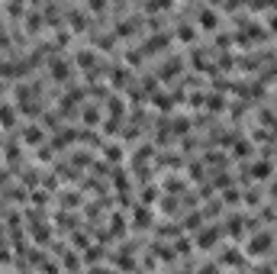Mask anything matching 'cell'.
Listing matches in <instances>:
<instances>
[{"mask_svg":"<svg viewBox=\"0 0 277 274\" xmlns=\"http://www.w3.org/2000/svg\"><path fill=\"white\" fill-rule=\"evenodd\" d=\"M13 123H16V107L0 104V126H3V129H10Z\"/></svg>","mask_w":277,"mask_h":274,"instance_id":"cell-7","label":"cell"},{"mask_svg":"<svg viewBox=\"0 0 277 274\" xmlns=\"http://www.w3.org/2000/svg\"><path fill=\"white\" fill-rule=\"evenodd\" d=\"M91 274H113V271H106V268H93Z\"/></svg>","mask_w":277,"mask_h":274,"instance_id":"cell-17","label":"cell"},{"mask_svg":"<svg viewBox=\"0 0 277 274\" xmlns=\"http://www.w3.org/2000/svg\"><path fill=\"white\" fill-rule=\"evenodd\" d=\"M68 74H71V61H62V58L52 61V78L55 81H68Z\"/></svg>","mask_w":277,"mask_h":274,"instance_id":"cell-5","label":"cell"},{"mask_svg":"<svg viewBox=\"0 0 277 274\" xmlns=\"http://www.w3.org/2000/svg\"><path fill=\"white\" fill-rule=\"evenodd\" d=\"M74 61H78V68H84V71H91V78L97 74V52L93 49H78V55H74Z\"/></svg>","mask_w":277,"mask_h":274,"instance_id":"cell-2","label":"cell"},{"mask_svg":"<svg viewBox=\"0 0 277 274\" xmlns=\"http://www.w3.org/2000/svg\"><path fill=\"white\" fill-rule=\"evenodd\" d=\"M213 242H219V229L209 226V229H203V236L197 239V245H200V249H213Z\"/></svg>","mask_w":277,"mask_h":274,"instance_id":"cell-8","label":"cell"},{"mask_svg":"<svg viewBox=\"0 0 277 274\" xmlns=\"http://www.w3.org/2000/svg\"><path fill=\"white\" fill-rule=\"evenodd\" d=\"M65 16H68V26L74 32H84L87 26H91V16H87V10H78V6H68L65 10Z\"/></svg>","mask_w":277,"mask_h":274,"instance_id":"cell-1","label":"cell"},{"mask_svg":"<svg viewBox=\"0 0 277 274\" xmlns=\"http://www.w3.org/2000/svg\"><path fill=\"white\" fill-rule=\"evenodd\" d=\"M252 174L258 177V181H261V177H271V164H268V161H258V164L252 168Z\"/></svg>","mask_w":277,"mask_h":274,"instance_id":"cell-13","label":"cell"},{"mask_svg":"<svg viewBox=\"0 0 277 274\" xmlns=\"http://www.w3.org/2000/svg\"><path fill=\"white\" fill-rule=\"evenodd\" d=\"M0 97H3V84H0ZM0 104H3V100H0Z\"/></svg>","mask_w":277,"mask_h":274,"instance_id":"cell-18","label":"cell"},{"mask_svg":"<svg viewBox=\"0 0 277 274\" xmlns=\"http://www.w3.org/2000/svg\"><path fill=\"white\" fill-rule=\"evenodd\" d=\"M271 249V236H268V232H258V236L252 239V242H248V255H261V252H268Z\"/></svg>","mask_w":277,"mask_h":274,"instance_id":"cell-4","label":"cell"},{"mask_svg":"<svg viewBox=\"0 0 277 274\" xmlns=\"http://www.w3.org/2000/svg\"><path fill=\"white\" fill-rule=\"evenodd\" d=\"M84 123L97 126V123H100V110H97V107H84Z\"/></svg>","mask_w":277,"mask_h":274,"instance_id":"cell-14","label":"cell"},{"mask_svg":"<svg viewBox=\"0 0 277 274\" xmlns=\"http://www.w3.org/2000/svg\"><path fill=\"white\" fill-rule=\"evenodd\" d=\"M197 26H203V29H216V26H219V13H216L213 6H197Z\"/></svg>","mask_w":277,"mask_h":274,"instance_id":"cell-3","label":"cell"},{"mask_svg":"<svg viewBox=\"0 0 277 274\" xmlns=\"http://www.w3.org/2000/svg\"><path fill=\"white\" fill-rule=\"evenodd\" d=\"M197 23H181L178 26V39H184V42H193L197 39V29H193Z\"/></svg>","mask_w":277,"mask_h":274,"instance_id":"cell-10","label":"cell"},{"mask_svg":"<svg viewBox=\"0 0 277 274\" xmlns=\"http://www.w3.org/2000/svg\"><path fill=\"white\" fill-rule=\"evenodd\" d=\"M26 6L23 3H6V16H23Z\"/></svg>","mask_w":277,"mask_h":274,"instance_id":"cell-16","label":"cell"},{"mask_svg":"<svg viewBox=\"0 0 277 274\" xmlns=\"http://www.w3.org/2000/svg\"><path fill=\"white\" fill-rule=\"evenodd\" d=\"M132 223H136V226H142V229H145V226H152V213H148L145 207H139L136 213H132Z\"/></svg>","mask_w":277,"mask_h":274,"instance_id":"cell-11","label":"cell"},{"mask_svg":"<svg viewBox=\"0 0 277 274\" xmlns=\"http://www.w3.org/2000/svg\"><path fill=\"white\" fill-rule=\"evenodd\" d=\"M142 10H145V13H161V10H171V3H168V0H155V3H145V6H142Z\"/></svg>","mask_w":277,"mask_h":274,"instance_id":"cell-12","label":"cell"},{"mask_svg":"<svg viewBox=\"0 0 277 274\" xmlns=\"http://www.w3.org/2000/svg\"><path fill=\"white\" fill-rule=\"evenodd\" d=\"M23 139L29 142V145H39V142L45 139V133H42V126H26V133H23Z\"/></svg>","mask_w":277,"mask_h":274,"instance_id":"cell-9","label":"cell"},{"mask_svg":"<svg viewBox=\"0 0 277 274\" xmlns=\"http://www.w3.org/2000/svg\"><path fill=\"white\" fill-rule=\"evenodd\" d=\"M110 84H116V87H126V84H129V68H126V65L113 68V71H110Z\"/></svg>","mask_w":277,"mask_h":274,"instance_id":"cell-6","label":"cell"},{"mask_svg":"<svg viewBox=\"0 0 277 274\" xmlns=\"http://www.w3.org/2000/svg\"><path fill=\"white\" fill-rule=\"evenodd\" d=\"M103 152H106V161H123V148L119 145H106Z\"/></svg>","mask_w":277,"mask_h":274,"instance_id":"cell-15","label":"cell"}]
</instances>
